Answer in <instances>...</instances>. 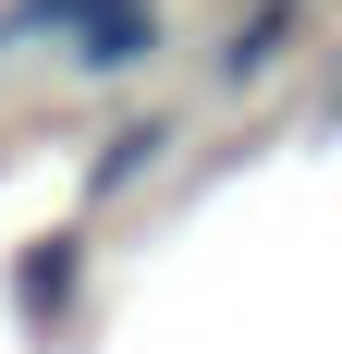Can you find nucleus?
I'll use <instances>...</instances> for the list:
<instances>
[{
  "label": "nucleus",
  "mask_w": 342,
  "mask_h": 354,
  "mask_svg": "<svg viewBox=\"0 0 342 354\" xmlns=\"http://www.w3.org/2000/svg\"><path fill=\"white\" fill-rule=\"evenodd\" d=\"M294 25H306V0H269V12H244V37L220 49V73H233V86H244V73H269V62H281V37H294Z\"/></svg>",
  "instance_id": "1"
}]
</instances>
